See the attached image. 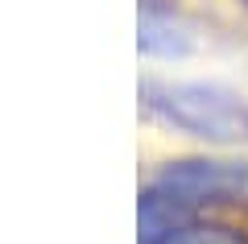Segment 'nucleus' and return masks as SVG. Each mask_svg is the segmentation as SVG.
Wrapping results in <instances>:
<instances>
[{
  "instance_id": "obj_2",
  "label": "nucleus",
  "mask_w": 248,
  "mask_h": 244,
  "mask_svg": "<svg viewBox=\"0 0 248 244\" xmlns=\"http://www.w3.org/2000/svg\"><path fill=\"white\" fill-rule=\"evenodd\" d=\"M141 99L153 116L203 141H248V104L211 83H161L145 79Z\"/></svg>"
},
{
  "instance_id": "obj_3",
  "label": "nucleus",
  "mask_w": 248,
  "mask_h": 244,
  "mask_svg": "<svg viewBox=\"0 0 248 244\" xmlns=\"http://www.w3.org/2000/svg\"><path fill=\"white\" fill-rule=\"evenodd\" d=\"M186 46L190 42H186V33L174 25V21L145 13V21H141V50L145 54H182Z\"/></svg>"
},
{
  "instance_id": "obj_4",
  "label": "nucleus",
  "mask_w": 248,
  "mask_h": 244,
  "mask_svg": "<svg viewBox=\"0 0 248 244\" xmlns=\"http://www.w3.org/2000/svg\"><path fill=\"white\" fill-rule=\"evenodd\" d=\"M153 244H248V236L236 232V228H219V224H182Z\"/></svg>"
},
{
  "instance_id": "obj_1",
  "label": "nucleus",
  "mask_w": 248,
  "mask_h": 244,
  "mask_svg": "<svg viewBox=\"0 0 248 244\" xmlns=\"http://www.w3.org/2000/svg\"><path fill=\"white\" fill-rule=\"evenodd\" d=\"M244 191H248V166H240V162H207V157L170 162L141 195V244H153L166 232L182 228L199 207L240 199Z\"/></svg>"
}]
</instances>
